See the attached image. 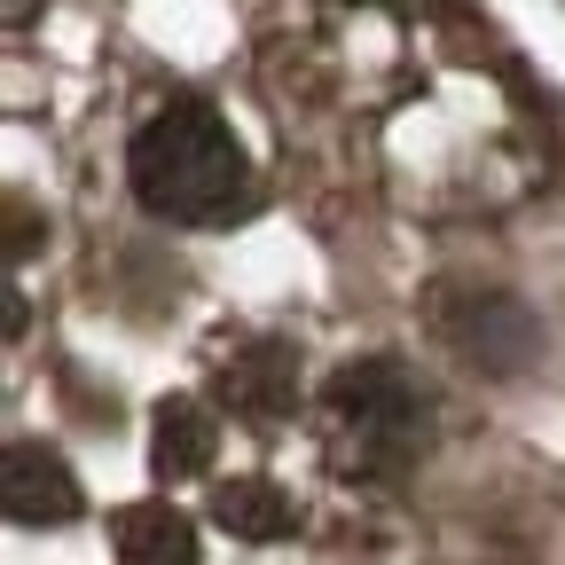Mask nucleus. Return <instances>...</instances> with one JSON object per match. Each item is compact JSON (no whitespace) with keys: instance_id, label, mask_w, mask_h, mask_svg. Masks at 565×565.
I'll return each mask as SVG.
<instances>
[{"instance_id":"nucleus-1","label":"nucleus","mask_w":565,"mask_h":565,"mask_svg":"<svg viewBox=\"0 0 565 565\" xmlns=\"http://www.w3.org/2000/svg\"><path fill=\"white\" fill-rule=\"evenodd\" d=\"M126 173L141 212H158L173 228H212L252 204V158L212 103H166L158 118H141Z\"/></svg>"},{"instance_id":"nucleus-2","label":"nucleus","mask_w":565,"mask_h":565,"mask_svg":"<svg viewBox=\"0 0 565 565\" xmlns=\"http://www.w3.org/2000/svg\"><path fill=\"white\" fill-rule=\"evenodd\" d=\"M330 408V456L353 471V479H401L424 448H433L440 433V401L433 385H424L401 353H362V362H345L322 393Z\"/></svg>"},{"instance_id":"nucleus-3","label":"nucleus","mask_w":565,"mask_h":565,"mask_svg":"<svg viewBox=\"0 0 565 565\" xmlns=\"http://www.w3.org/2000/svg\"><path fill=\"white\" fill-rule=\"evenodd\" d=\"M433 330L463 353L471 370H487V377H519L542 353V330L519 307V291H494V282H440Z\"/></svg>"},{"instance_id":"nucleus-4","label":"nucleus","mask_w":565,"mask_h":565,"mask_svg":"<svg viewBox=\"0 0 565 565\" xmlns=\"http://www.w3.org/2000/svg\"><path fill=\"white\" fill-rule=\"evenodd\" d=\"M0 503H9L17 526H71L87 511L79 479H71V463L40 440H17L9 456H0Z\"/></svg>"},{"instance_id":"nucleus-5","label":"nucleus","mask_w":565,"mask_h":565,"mask_svg":"<svg viewBox=\"0 0 565 565\" xmlns=\"http://www.w3.org/2000/svg\"><path fill=\"white\" fill-rule=\"evenodd\" d=\"M221 401L244 416V424H282L299 401V345L282 338H252L244 353L221 362Z\"/></svg>"},{"instance_id":"nucleus-6","label":"nucleus","mask_w":565,"mask_h":565,"mask_svg":"<svg viewBox=\"0 0 565 565\" xmlns=\"http://www.w3.org/2000/svg\"><path fill=\"white\" fill-rule=\"evenodd\" d=\"M212 448H221V416H212L196 393L158 401V424H150V463H158V479H196V471H212Z\"/></svg>"},{"instance_id":"nucleus-7","label":"nucleus","mask_w":565,"mask_h":565,"mask_svg":"<svg viewBox=\"0 0 565 565\" xmlns=\"http://www.w3.org/2000/svg\"><path fill=\"white\" fill-rule=\"evenodd\" d=\"M212 519H221L236 542H282L299 526V511H291V494H282L267 471H244V479H221L212 487Z\"/></svg>"},{"instance_id":"nucleus-8","label":"nucleus","mask_w":565,"mask_h":565,"mask_svg":"<svg viewBox=\"0 0 565 565\" xmlns=\"http://www.w3.org/2000/svg\"><path fill=\"white\" fill-rule=\"evenodd\" d=\"M118 534V565H196V526L173 503H134L110 519Z\"/></svg>"}]
</instances>
